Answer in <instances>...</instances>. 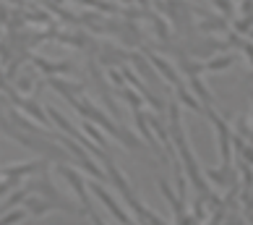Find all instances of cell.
<instances>
[{
	"label": "cell",
	"mask_w": 253,
	"mask_h": 225,
	"mask_svg": "<svg viewBox=\"0 0 253 225\" xmlns=\"http://www.w3.org/2000/svg\"><path fill=\"white\" fill-rule=\"evenodd\" d=\"M65 100H68L71 105L81 112V118H84V120H89V123H94V126H99V128H105L107 134H112V136H115L123 147H128V149H141V147H144V144L138 142V139H136L133 134H130L128 128H123V126L118 123V120H110V118L105 115V112L97 110V108L86 100V97H84V100H81V97H65Z\"/></svg>",
	"instance_id": "6da1fadb"
},
{
	"label": "cell",
	"mask_w": 253,
	"mask_h": 225,
	"mask_svg": "<svg viewBox=\"0 0 253 225\" xmlns=\"http://www.w3.org/2000/svg\"><path fill=\"white\" fill-rule=\"evenodd\" d=\"M89 189H91V194H97V199H99V202L110 210V215H112V218H115L120 225H138V223H136V220L130 218V215H128V212H126V210L115 202V196H112V194H110V191L105 189V186L99 183V181H91V183H89Z\"/></svg>",
	"instance_id": "7a4b0ae2"
},
{
	"label": "cell",
	"mask_w": 253,
	"mask_h": 225,
	"mask_svg": "<svg viewBox=\"0 0 253 225\" xmlns=\"http://www.w3.org/2000/svg\"><path fill=\"white\" fill-rule=\"evenodd\" d=\"M44 163L42 160H29V163H13V165H3L0 168V181H11L13 186H21L29 175H34Z\"/></svg>",
	"instance_id": "3957f363"
},
{
	"label": "cell",
	"mask_w": 253,
	"mask_h": 225,
	"mask_svg": "<svg viewBox=\"0 0 253 225\" xmlns=\"http://www.w3.org/2000/svg\"><path fill=\"white\" fill-rule=\"evenodd\" d=\"M21 207L26 210V215H29V218H47L50 212H60L58 204L50 202V199H44V196H40V194H29V196L21 202Z\"/></svg>",
	"instance_id": "277c9868"
},
{
	"label": "cell",
	"mask_w": 253,
	"mask_h": 225,
	"mask_svg": "<svg viewBox=\"0 0 253 225\" xmlns=\"http://www.w3.org/2000/svg\"><path fill=\"white\" fill-rule=\"evenodd\" d=\"M123 79H128V81L133 84V87H136L138 92H141V97L146 100V105H149V108H154L157 112H162V110L167 108V105H165V100H162V97H157V95H154V92L149 89V87H144V81L138 79V76H136L133 71H128V68H123Z\"/></svg>",
	"instance_id": "5b68a950"
},
{
	"label": "cell",
	"mask_w": 253,
	"mask_h": 225,
	"mask_svg": "<svg viewBox=\"0 0 253 225\" xmlns=\"http://www.w3.org/2000/svg\"><path fill=\"white\" fill-rule=\"evenodd\" d=\"M149 60H152V63L157 65V68H159V73H162V76H165L167 81H170V84H172L175 89H180V87H185V81H183L180 76H177V71L172 68L170 63H165L162 58H157V55H152V53H149Z\"/></svg>",
	"instance_id": "8992f818"
},
{
	"label": "cell",
	"mask_w": 253,
	"mask_h": 225,
	"mask_svg": "<svg viewBox=\"0 0 253 225\" xmlns=\"http://www.w3.org/2000/svg\"><path fill=\"white\" fill-rule=\"evenodd\" d=\"M34 65H40L44 73H71L73 65L71 63H50V60H42V58H32Z\"/></svg>",
	"instance_id": "52a82bcc"
},
{
	"label": "cell",
	"mask_w": 253,
	"mask_h": 225,
	"mask_svg": "<svg viewBox=\"0 0 253 225\" xmlns=\"http://www.w3.org/2000/svg\"><path fill=\"white\" fill-rule=\"evenodd\" d=\"M235 63V58L232 55H222V58H214V60H204V71H224V68H230V65Z\"/></svg>",
	"instance_id": "ba28073f"
},
{
	"label": "cell",
	"mask_w": 253,
	"mask_h": 225,
	"mask_svg": "<svg viewBox=\"0 0 253 225\" xmlns=\"http://www.w3.org/2000/svg\"><path fill=\"white\" fill-rule=\"evenodd\" d=\"M29 215H26L24 207H13V210H8L5 212V218H0V225H18L21 220H26Z\"/></svg>",
	"instance_id": "9c48e42d"
},
{
	"label": "cell",
	"mask_w": 253,
	"mask_h": 225,
	"mask_svg": "<svg viewBox=\"0 0 253 225\" xmlns=\"http://www.w3.org/2000/svg\"><path fill=\"white\" fill-rule=\"evenodd\" d=\"M84 128L89 131V136L94 139V144L97 147H102V149H107V139H105V134L99 131V126H94V123H89V120H84Z\"/></svg>",
	"instance_id": "30bf717a"
},
{
	"label": "cell",
	"mask_w": 253,
	"mask_h": 225,
	"mask_svg": "<svg viewBox=\"0 0 253 225\" xmlns=\"http://www.w3.org/2000/svg\"><path fill=\"white\" fill-rule=\"evenodd\" d=\"M79 5H97L99 11H107V13H118L120 8L115 3H105V0H76Z\"/></svg>",
	"instance_id": "8fae6325"
},
{
	"label": "cell",
	"mask_w": 253,
	"mask_h": 225,
	"mask_svg": "<svg viewBox=\"0 0 253 225\" xmlns=\"http://www.w3.org/2000/svg\"><path fill=\"white\" fill-rule=\"evenodd\" d=\"M214 5H217L224 16H232V8H235V5L230 3V0H214Z\"/></svg>",
	"instance_id": "7c38bea8"
},
{
	"label": "cell",
	"mask_w": 253,
	"mask_h": 225,
	"mask_svg": "<svg viewBox=\"0 0 253 225\" xmlns=\"http://www.w3.org/2000/svg\"><path fill=\"white\" fill-rule=\"evenodd\" d=\"M251 142H253V128H251Z\"/></svg>",
	"instance_id": "4fadbf2b"
}]
</instances>
